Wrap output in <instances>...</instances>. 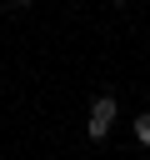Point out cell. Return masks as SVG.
Instances as JSON below:
<instances>
[{"mask_svg":"<svg viewBox=\"0 0 150 160\" xmlns=\"http://www.w3.org/2000/svg\"><path fill=\"white\" fill-rule=\"evenodd\" d=\"M115 115H120V105H115V95H95L90 100V120H85V135L100 145L105 135H110V125H115Z\"/></svg>","mask_w":150,"mask_h":160,"instance_id":"obj_1","label":"cell"},{"mask_svg":"<svg viewBox=\"0 0 150 160\" xmlns=\"http://www.w3.org/2000/svg\"><path fill=\"white\" fill-rule=\"evenodd\" d=\"M135 140H140V145H150V110H140V115H135Z\"/></svg>","mask_w":150,"mask_h":160,"instance_id":"obj_2","label":"cell"},{"mask_svg":"<svg viewBox=\"0 0 150 160\" xmlns=\"http://www.w3.org/2000/svg\"><path fill=\"white\" fill-rule=\"evenodd\" d=\"M10 5H30V0H10Z\"/></svg>","mask_w":150,"mask_h":160,"instance_id":"obj_3","label":"cell"}]
</instances>
